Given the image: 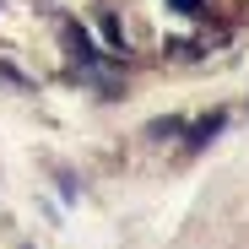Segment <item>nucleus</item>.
I'll list each match as a JSON object with an SVG mask.
<instances>
[{
    "label": "nucleus",
    "instance_id": "1",
    "mask_svg": "<svg viewBox=\"0 0 249 249\" xmlns=\"http://www.w3.org/2000/svg\"><path fill=\"white\" fill-rule=\"evenodd\" d=\"M217 130H222V114H206V119L195 124V130H190V141H184V152H200V146H206V141H212Z\"/></svg>",
    "mask_w": 249,
    "mask_h": 249
},
{
    "label": "nucleus",
    "instance_id": "2",
    "mask_svg": "<svg viewBox=\"0 0 249 249\" xmlns=\"http://www.w3.org/2000/svg\"><path fill=\"white\" fill-rule=\"evenodd\" d=\"M174 6H179V11H195V0H174Z\"/></svg>",
    "mask_w": 249,
    "mask_h": 249
}]
</instances>
